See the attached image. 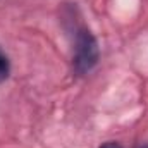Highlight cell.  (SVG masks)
<instances>
[{
  "mask_svg": "<svg viewBox=\"0 0 148 148\" xmlns=\"http://www.w3.org/2000/svg\"><path fill=\"white\" fill-rule=\"evenodd\" d=\"M100 148H122L119 143H115V141H107V143H103Z\"/></svg>",
  "mask_w": 148,
  "mask_h": 148,
  "instance_id": "3957f363",
  "label": "cell"
},
{
  "mask_svg": "<svg viewBox=\"0 0 148 148\" xmlns=\"http://www.w3.org/2000/svg\"><path fill=\"white\" fill-rule=\"evenodd\" d=\"M98 59H100V48L97 38L88 28L84 26L79 28L76 31V41H74V71L81 76L90 73L98 64Z\"/></svg>",
  "mask_w": 148,
  "mask_h": 148,
  "instance_id": "6da1fadb",
  "label": "cell"
},
{
  "mask_svg": "<svg viewBox=\"0 0 148 148\" xmlns=\"http://www.w3.org/2000/svg\"><path fill=\"white\" fill-rule=\"evenodd\" d=\"M10 74V60L7 57V53L0 48V83L5 81Z\"/></svg>",
  "mask_w": 148,
  "mask_h": 148,
  "instance_id": "7a4b0ae2",
  "label": "cell"
},
{
  "mask_svg": "<svg viewBox=\"0 0 148 148\" xmlns=\"http://www.w3.org/2000/svg\"><path fill=\"white\" fill-rule=\"evenodd\" d=\"M141 148H148V143H147V145H143V147H141Z\"/></svg>",
  "mask_w": 148,
  "mask_h": 148,
  "instance_id": "277c9868",
  "label": "cell"
}]
</instances>
